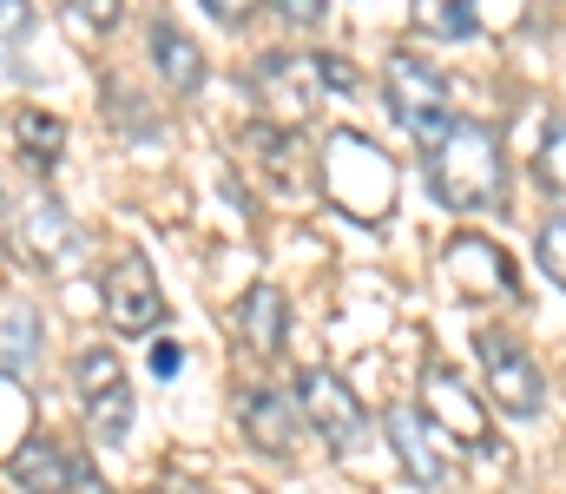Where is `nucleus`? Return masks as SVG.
<instances>
[{
  "instance_id": "nucleus-1",
  "label": "nucleus",
  "mask_w": 566,
  "mask_h": 494,
  "mask_svg": "<svg viewBox=\"0 0 566 494\" xmlns=\"http://www.w3.org/2000/svg\"><path fill=\"white\" fill-rule=\"evenodd\" d=\"M428 191L448 211H494L507 191V159H501V133L481 119H454L434 146H428Z\"/></svg>"
},
{
  "instance_id": "nucleus-2",
  "label": "nucleus",
  "mask_w": 566,
  "mask_h": 494,
  "mask_svg": "<svg viewBox=\"0 0 566 494\" xmlns=\"http://www.w3.org/2000/svg\"><path fill=\"white\" fill-rule=\"evenodd\" d=\"M382 93H389V113H396V126L402 133H416L422 146H434L454 119H448V73L441 66H428V53L416 46H396L389 53V66H382Z\"/></svg>"
},
{
  "instance_id": "nucleus-3",
  "label": "nucleus",
  "mask_w": 566,
  "mask_h": 494,
  "mask_svg": "<svg viewBox=\"0 0 566 494\" xmlns=\"http://www.w3.org/2000/svg\"><path fill=\"white\" fill-rule=\"evenodd\" d=\"M323 185H329V198H336L343 211H356V218H382L389 198H396L389 159H382L369 139H356V133H336V139L323 146Z\"/></svg>"
},
{
  "instance_id": "nucleus-4",
  "label": "nucleus",
  "mask_w": 566,
  "mask_h": 494,
  "mask_svg": "<svg viewBox=\"0 0 566 494\" xmlns=\"http://www.w3.org/2000/svg\"><path fill=\"white\" fill-rule=\"evenodd\" d=\"M474 356H481V376H488V396L501 416L514 422H534L547 409V382H541V362L507 336V329H481L474 336Z\"/></svg>"
},
{
  "instance_id": "nucleus-5",
  "label": "nucleus",
  "mask_w": 566,
  "mask_h": 494,
  "mask_svg": "<svg viewBox=\"0 0 566 494\" xmlns=\"http://www.w3.org/2000/svg\"><path fill=\"white\" fill-rule=\"evenodd\" d=\"M106 317L119 336H151L158 317H165V291H158V271H151V257L145 251H119L113 264H106Z\"/></svg>"
},
{
  "instance_id": "nucleus-6",
  "label": "nucleus",
  "mask_w": 566,
  "mask_h": 494,
  "mask_svg": "<svg viewBox=\"0 0 566 494\" xmlns=\"http://www.w3.org/2000/svg\"><path fill=\"white\" fill-rule=\"evenodd\" d=\"M296 409H303V422H310L329 449H356L363 429H369L363 402L349 396V382H343L336 369H303V376H296Z\"/></svg>"
},
{
  "instance_id": "nucleus-7",
  "label": "nucleus",
  "mask_w": 566,
  "mask_h": 494,
  "mask_svg": "<svg viewBox=\"0 0 566 494\" xmlns=\"http://www.w3.org/2000/svg\"><path fill=\"white\" fill-rule=\"evenodd\" d=\"M258 99L277 113L283 126H296V119H310L316 113V99H323V60H303V53H277V60H258Z\"/></svg>"
},
{
  "instance_id": "nucleus-8",
  "label": "nucleus",
  "mask_w": 566,
  "mask_h": 494,
  "mask_svg": "<svg viewBox=\"0 0 566 494\" xmlns=\"http://www.w3.org/2000/svg\"><path fill=\"white\" fill-rule=\"evenodd\" d=\"M422 402H428V422H441L454 442H468V449H494V435H488V409H481L448 369H422Z\"/></svg>"
},
{
  "instance_id": "nucleus-9",
  "label": "nucleus",
  "mask_w": 566,
  "mask_h": 494,
  "mask_svg": "<svg viewBox=\"0 0 566 494\" xmlns=\"http://www.w3.org/2000/svg\"><path fill=\"white\" fill-rule=\"evenodd\" d=\"M244 435H251V449H264V455H290L296 449V402L283 396V389H244Z\"/></svg>"
},
{
  "instance_id": "nucleus-10",
  "label": "nucleus",
  "mask_w": 566,
  "mask_h": 494,
  "mask_svg": "<svg viewBox=\"0 0 566 494\" xmlns=\"http://www.w3.org/2000/svg\"><path fill=\"white\" fill-rule=\"evenodd\" d=\"M145 46H151V66L165 73V93H198L205 86V53L178 20H151Z\"/></svg>"
},
{
  "instance_id": "nucleus-11",
  "label": "nucleus",
  "mask_w": 566,
  "mask_h": 494,
  "mask_svg": "<svg viewBox=\"0 0 566 494\" xmlns=\"http://www.w3.org/2000/svg\"><path fill=\"white\" fill-rule=\"evenodd\" d=\"M382 429H389V442H396L402 469H409L422 488H441V482H448V462H441V442L428 435V416H416V409H389V416H382Z\"/></svg>"
},
{
  "instance_id": "nucleus-12",
  "label": "nucleus",
  "mask_w": 566,
  "mask_h": 494,
  "mask_svg": "<svg viewBox=\"0 0 566 494\" xmlns=\"http://www.w3.org/2000/svg\"><path fill=\"white\" fill-rule=\"evenodd\" d=\"M13 482L27 494H66V475H73V455L60 449V442H46V435H27L20 449H13Z\"/></svg>"
},
{
  "instance_id": "nucleus-13",
  "label": "nucleus",
  "mask_w": 566,
  "mask_h": 494,
  "mask_svg": "<svg viewBox=\"0 0 566 494\" xmlns=\"http://www.w3.org/2000/svg\"><path fill=\"white\" fill-rule=\"evenodd\" d=\"M283 329H290V304H283V291L258 284V291L238 304V336H244L258 356H277V349H283Z\"/></svg>"
},
{
  "instance_id": "nucleus-14",
  "label": "nucleus",
  "mask_w": 566,
  "mask_h": 494,
  "mask_svg": "<svg viewBox=\"0 0 566 494\" xmlns=\"http://www.w3.org/2000/svg\"><path fill=\"white\" fill-rule=\"evenodd\" d=\"M13 139H20V159L40 165V171H53V165L66 159V126L53 113H40V106H20L13 113Z\"/></svg>"
},
{
  "instance_id": "nucleus-15",
  "label": "nucleus",
  "mask_w": 566,
  "mask_h": 494,
  "mask_svg": "<svg viewBox=\"0 0 566 494\" xmlns=\"http://www.w3.org/2000/svg\"><path fill=\"white\" fill-rule=\"evenodd\" d=\"M448 264H454L468 284H494V291H514V271H507L501 244H488V238H454V244H448Z\"/></svg>"
},
{
  "instance_id": "nucleus-16",
  "label": "nucleus",
  "mask_w": 566,
  "mask_h": 494,
  "mask_svg": "<svg viewBox=\"0 0 566 494\" xmlns=\"http://www.w3.org/2000/svg\"><path fill=\"white\" fill-rule=\"evenodd\" d=\"M133 409H139V402H133V389H126V382H119V389L86 396V429H93V442H113V449H119V442L133 435Z\"/></svg>"
},
{
  "instance_id": "nucleus-17",
  "label": "nucleus",
  "mask_w": 566,
  "mask_h": 494,
  "mask_svg": "<svg viewBox=\"0 0 566 494\" xmlns=\"http://www.w3.org/2000/svg\"><path fill=\"white\" fill-rule=\"evenodd\" d=\"M416 13L441 40H474V0H416Z\"/></svg>"
},
{
  "instance_id": "nucleus-18",
  "label": "nucleus",
  "mask_w": 566,
  "mask_h": 494,
  "mask_svg": "<svg viewBox=\"0 0 566 494\" xmlns=\"http://www.w3.org/2000/svg\"><path fill=\"white\" fill-rule=\"evenodd\" d=\"M119 382H126V369H119V356H113V349H86V356H80V389H86V396L119 389Z\"/></svg>"
},
{
  "instance_id": "nucleus-19",
  "label": "nucleus",
  "mask_w": 566,
  "mask_h": 494,
  "mask_svg": "<svg viewBox=\"0 0 566 494\" xmlns=\"http://www.w3.org/2000/svg\"><path fill=\"white\" fill-rule=\"evenodd\" d=\"M534 257H541V271H547V277L566 291V218H554V224L534 238Z\"/></svg>"
},
{
  "instance_id": "nucleus-20",
  "label": "nucleus",
  "mask_w": 566,
  "mask_h": 494,
  "mask_svg": "<svg viewBox=\"0 0 566 494\" xmlns=\"http://www.w3.org/2000/svg\"><path fill=\"white\" fill-rule=\"evenodd\" d=\"M33 33V0H0V46H20Z\"/></svg>"
},
{
  "instance_id": "nucleus-21",
  "label": "nucleus",
  "mask_w": 566,
  "mask_h": 494,
  "mask_svg": "<svg viewBox=\"0 0 566 494\" xmlns=\"http://www.w3.org/2000/svg\"><path fill=\"white\" fill-rule=\"evenodd\" d=\"M541 178L566 198V126H554V133H547V146H541Z\"/></svg>"
},
{
  "instance_id": "nucleus-22",
  "label": "nucleus",
  "mask_w": 566,
  "mask_h": 494,
  "mask_svg": "<svg viewBox=\"0 0 566 494\" xmlns=\"http://www.w3.org/2000/svg\"><path fill=\"white\" fill-rule=\"evenodd\" d=\"M198 7H205V13H211L218 27H244V20H251V13H258L264 0H198Z\"/></svg>"
},
{
  "instance_id": "nucleus-23",
  "label": "nucleus",
  "mask_w": 566,
  "mask_h": 494,
  "mask_svg": "<svg viewBox=\"0 0 566 494\" xmlns=\"http://www.w3.org/2000/svg\"><path fill=\"white\" fill-rule=\"evenodd\" d=\"M66 494H113V488H106V475H99V462H86V455H73V475H66Z\"/></svg>"
},
{
  "instance_id": "nucleus-24",
  "label": "nucleus",
  "mask_w": 566,
  "mask_h": 494,
  "mask_svg": "<svg viewBox=\"0 0 566 494\" xmlns=\"http://www.w3.org/2000/svg\"><path fill=\"white\" fill-rule=\"evenodd\" d=\"M178 369H185V349H178L171 336H165V343H151V376H158V382H171Z\"/></svg>"
},
{
  "instance_id": "nucleus-25",
  "label": "nucleus",
  "mask_w": 566,
  "mask_h": 494,
  "mask_svg": "<svg viewBox=\"0 0 566 494\" xmlns=\"http://www.w3.org/2000/svg\"><path fill=\"white\" fill-rule=\"evenodd\" d=\"M283 20H296V27H323V13H329V0H277Z\"/></svg>"
},
{
  "instance_id": "nucleus-26",
  "label": "nucleus",
  "mask_w": 566,
  "mask_h": 494,
  "mask_svg": "<svg viewBox=\"0 0 566 494\" xmlns=\"http://www.w3.org/2000/svg\"><path fill=\"white\" fill-rule=\"evenodd\" d=\"M93 27H119V13H126V0H73Z\"/></svg>"
},
{
  "instance_id": "nucleus-27",
  "label": "nucleus",
  "mask_w": 566,
  "mask_h": 494,
  "mask_svg": "<svg viewBox=\"0 0 566 494\" xmlns=\"http://www.w3.org/2000/svg\"><path fill=\"white\" fill-rule=\"evenodd\" d=\"M0 231H7V198H0Z\"/></svg>"
},
{
  "instance_id": "nucleus-28",
  "label": "nucleus",
  "mask_w": 566,
  "mask_h": 494,
  "mask_svg": "<svg viewBox=\"0 0 566 494\" xmlns=\"http://www.w3.org/2000/svg\"><path fill=\"white\" fill-rule=\"evenodd\" d=\"M151 494H158V488H151Z\"/></svg>"
}]
</instances>
